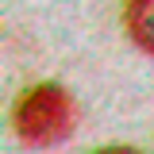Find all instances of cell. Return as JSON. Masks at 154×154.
<instances>
[{"mask_svg":"<svg viewBox=\"0 0 154 154\" xmlns=\"http://www.w3.org/2000/svg\"><path fill=\"white\" fill-rule=\"evenodd\" d=\"M77 123V104L62 85H35L16 100V135L27 146H58Z\"/></svg>","mask_w":154,"mask_h":154,"instance_id":"1","label":"cell"},{"mask_svg":"<svg viewBox=\"0 0 154 154\" xmlns=\"http://www.w3.org/2000/svg\"><path fill=\"white\" fill-rule=\"evenodd\" d=\"M93 154H139V150H131V146H104V150H93Z\"/></svg>","mask_w":154,"mask_h":154,"instance_id":"3","label":"cell"},{"mask_svg":"<svg viewBox=\"0 0 154 154\" xmlns=\"http://www.w3.org/2000/svg\"><path fill=\"white\" fill-rule=\"evenodd\" d=\"M123 23H127V35L154 54V0H127L123 4Z\"/></svg>","mask_w":154,"mask_h":154,"instance_id":"2","label":"cell"}]
</instances>
